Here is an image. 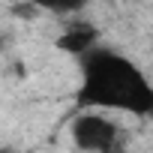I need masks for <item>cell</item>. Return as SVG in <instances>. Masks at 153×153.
Here are the masks:
<instances>
[{
  "instance_id": "1",
  "label": "cell",
  "mask_w": 153,
  "mask_h": 153,
  "mask_svg": "<svg viewBox=\"0 0 153 153\" xmlns=\"http://www.w3.org/2000/svg\"><path fill=\"white\" fill-rule=\"evenodd\" d=\"M75 108H108L153 117V84L129 57L111 48H93L81 57V87L75 90Z\"/></svg>"
},
{
  "instance_id": "2",
  "label": "cell",
  "mask_w": 153,
  "mask_h": 153,
  "mask_svg": "<svg viewBox=\"0 0 153 153\" xmlns=\"http://www.w3.org/2000/svg\"><path fill=\"white\" fill-rule=\"evenodd\" d=\"M72 141L84 153H126V135L120 126L102 114L93 111H78L69 126Z\"/></svg>"
},
{
  "instance_id": "3",
  "label": "cell",
  "mask_w": 153,
  "mask_h": 153,
  "mask_svg": "<svg viewBox=\"0 0 153 153\" xmlns=\"http://www.w3.org/2000/svg\"><path fill=\"white\" fill-rule=\"evenodd\" d=\"M96 39H99V30L90 24V21H75V24H69L60 36H57V51H63V54H72V57H84V54H90L93 48H96Z\"/></svg>"
},
{
  "instance_id": "4",
  "label": "cell",
  "mask_w": 153,
  "mask_h": 153,
  "mask_svg": "<svg viewBox=\"0 0 153 153\" xmlns=\"http://www.w3.org/2000/svg\"><path fill=\"white\" fill-rule=\"evenodd\" d=\"M33 3L42 12H57V15H72V12H81L90 0H33Z\"/></svg>"
},
{
  "instance_id": "5",
  "label": "cell",
  "mask_w": 153,
  "mask_h": 153,
  "mask_svg": "<svg viewBox=\"0 0 153 153\" xmlns=\"http://www.w3.org/2000/svg\"><path fill=\"white\" fill-rule=\"evenodd\" d=\"M39 12H42V9L33 3V0H24V3H12V15H15V18H21V21H33Z\"/></svg>"
},
{
  "instance_id": "6",
  "label": "cell",
  "mask_w": 153,
  "mask_h": 153,
  "mask_svg": "<svg viewBox=\"0 0 153 153\" xmlns=\"http://www.w3.org/2000/svg\"><path fill=\"white\" fill-rule=\"evenodd\" d=\"M6 48H9V36H6V33H0V54H3Z\"/></svg>"
},
{
  "instance_id": "7",
  "label": "cell",
  "mask_w": 153,
  "mask_h": 153,
  "mask_svg": "<svg viewBox=\"0 0 153 153\" xmlns=\"http://www.w3.org/2000/svg\"><path fill=\"white\" fill-rule=\"evenodd\" d=\"M0 153H18V150H12V147H0Z\"/></svg>"
},
{
  "instance_id": "8",
  "label": "cell",
  "mask_w": 153,
  "mask_h": 153,
  "mask_svg": "<svg viewBox=\"0 0 153 153\" xmlns=\"http://www.w3.org/2000/svg\"><path fill=\"white\" fill-rule=\"evenodd\" d=\"M9 3H24V0H9Z\"/></svg>"
}]
</instances>
